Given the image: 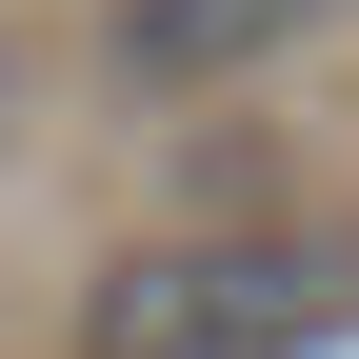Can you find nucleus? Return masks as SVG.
<instances>
[{
	"label": "nucleus",
	"mask_w": 359,
	"mask_h": 359,
	"mask_svg": "<svg viewBox=\"0 0 359 359\" xmlns=\"http://www.w3.org/2000/svg\"><path fill=\"white\" fill-rule=\"evenodd\" d=\"M339 320H359V259L280 219H180L80 280V359H320Z\"/></svg>",
	"instance_id": "f257e3e1"
},
{
	"label": "nucleus",
	"mask_w": 359,
	"mask_h": 359,
	"mask_svg": "<svg viewBox=\"0 0 359 359\" xmlns=\"http://www.w3.org/2000/svg\"><path fill=\"white\" fill-rule=\"evenodd\" d=\"M20 100H40V80H20V40H0V140H20Z\"/></svg>",
	"instance_id": "7ed1b4c3"
},
{
	"label": "nucleus",
	"mask_w": 359,
	"mask_h": 359,
	"mask_svg": "<svg viewBox=\"0 0 359 359\" xmlns=\"http://www.w3.org/2000/svg\"><path fill=\"white\" fill-rule=\"evenodd\" d=\"M339 0H100V100H240L320 40Z\"/></svg>",
	"instance_id": "f03ea898"
}]
</instances>
